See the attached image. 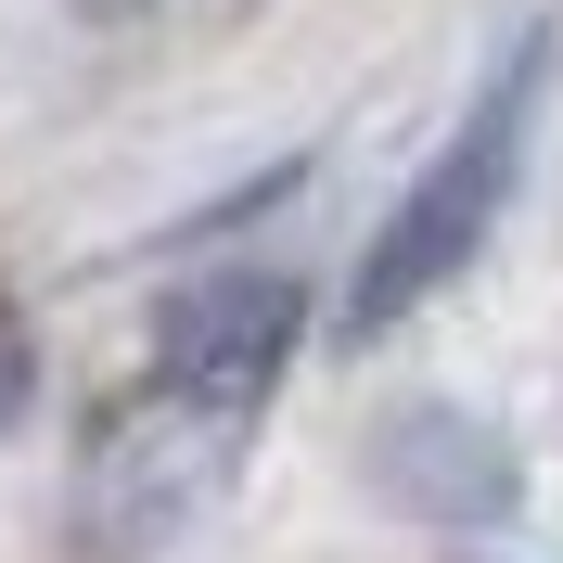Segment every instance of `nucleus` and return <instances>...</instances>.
Listing matches in <instances>:
<instances>
[{"instance_id":"obj_1","label":"nucleus","mask_w":563,"mask_h":563,"mask_svg":"<svg viewBox=\"0 0 563 563\" xmlns=\"http://www.w3.org/2000/svg\"><path fill=\"white\" fill-rule=\"evenodd\" d=\"M538 65L551 52H512V77H499L487 103L461 115V141L435 154V167L397 192V218H385V244L358 256V320H397V308H422L435 282L461 269V256L487 244V218H499V192H512V154H526V115H538Z\"/></svg>"},{"instance_id":"obj_2","label":"nucleus","mask_w":563,"mask_h":563,"mask_svg":"<svg viewBox=\"0 0 563 563\" xmlns=\"http://www.w3.org/2000/svg\"><path fill=\"white\" fill-rule=\"evenodd\" d=\"M282 358H295V282L269 269H231V282H192L154 333V385L192 397V410H231L256 422V397L282 385Z\"/></svg>"}]
</instances>
